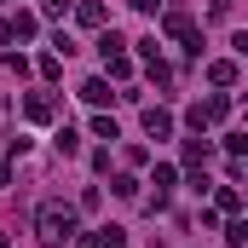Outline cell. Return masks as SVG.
Wrapping results in <instances>:
<instances>
[{
  "label": "cell",
  "mask_w": 248,
  "mask_h": 248,
  "mask_svg": "<svg viewBox=\"0 0 248 248\" xmlns=\"http://www.w3.org/2000/svg\"><path fill=\"white\" fill-rule=\"evenodd\" d=\"M144 133H150V139H168V133H173V116H168V110H144Z\"/></svg>",
  "instance_id": "7a4b0ae2"
},
{
  "label": "cell",
  "mask_w": 248,
  "mask_h": 248,
  "mask_svg": "<svg viewBox=\"0 0 248 248\" xmlns=\"http://www.w3.org/2000/svg\"><path fill=\"white\" fill-rule=\"evenodd\" d=\"M35 231H41V243L46 248H58L75 237V208H63V202H46L41 208V219H35Z\"/></svg>",
  "instance_id": "6da1fadb"
},
{
  "label": "cell",
  "mask_w": 248,
  "mask_h": 248,
  "mask_svg": "<svg viewBox=\"0 0 248 248\" xmlns=\"http://www.w3.org/2000/svg\"><path fill=\"white\" fill-rule=\"evenodd\" d=\"M81 98H87V104H104V98H110V87H104V81H87V87H81Z\"/></svg>",
  "instance_id": "ba28073f"
},
{
  "label": "cell",
  "mask_w": 248,
  "mask_h": 248,
  "mask_svg": "<svg viewBox=\"0 0 248 248\" xmlns=\"http://www.w3.org/2000/svg\"><path fill=\"white\" fill-rule=\"evenodd\" d=\"M122 46H127L122 35H116V29H104V41H98V52H104V58H110V52H122Z\"/></svg>",
  "instance_id": "30bf717a"
},
{
  "label": "cell",
  "mask_w": 248,
  "mask_h": 248,
  "mask_svg": "<svg viewBox=\"0 0 248 248\" xmlns=\"http://www.w3.org/2000/svg\"><path fill=\"white\" fill-rule=\"evenodd\" d=\"M208 81H214V87H231V81H237V63H231V58L208 63Z\"/></svg>",
  "instance_id": "3957f363"
},
{
  "label": "cell",
  "mask_w": 248,
  "mask_h": 248,
  "mask_svg": "<svg viewBox=\"0 0 248 248\" xmlns=\"http://www.w3.org/2000/svg\"><path fill=\"white\" fill-rule=\"evenodd\" d=\"M243 237H248V225H243V219H231V225H225V243H231V248H243Z\"/></svg>",
  "instance_id": "4fadbf2b"
},
{
  "label": "cell",
  "mask_w": 248,
  "mask_h": 248,
  "mask_svg": "<svg viewBox=\"0 0 248 248\" xmlns=\"http://www.w3.org/2000/svg\"><path fill=\"white\" fill-rule=\"evenodd\" d=\"M58 150H63V156H75V150H81V133H69V127H63V133H58Z\"/></svg>",
  "instance_id": "8fae6325"
},
{
  "label": "cell",
  "mask_w": 248,
  "mask_h": 248,
  "mask_svg": "<svg viewBox=\"0 0 248 248\" xmlns=\"http://www.w3.org/2000/svg\"><path fill=\"white\" fill-rule=\"evenodd\" d=\"M46 116H52V98L35 93V98H29V122H46Z\"/></svg>",
  "instance_id": "9c48e42d"
},
{
  "label": "cell",
  "mask_w": 248,
  "mask_h": 248,
  "mask_svg": "<svg viewBox=\"0 0 248 248\" xmlns=\"http://www.w3.org/2000/svg\"><path fill=\"white\" fill-rule=\"evenodd\" d=\"M168 35H179V41H190V17H185V12H168Z\"/></svg>",
  "instance_id": "52a82bcc"
},
{
  "label": "cell",
  "mask_w": 248,
  "mask_h": 248,
  "mask_svg": "<svg viewBox=\"0 0 248 248\" xmlns=\"http://www.w3.org/2000/svg\"><path fill=\"white\" fill-rule=\"evenodd\" d=\"M104 69H110L116 81H127V75H133V63H127V52H110V58H104Z\"/></svg>",
  "instance_id": "277c9868"
},
{
  "label": "cell",
  "mask_w": 248,
  "mask_h": 248,
  "mask_svg": "<svg viewBox=\"0 0 248 248\" xmlns=\"http://www.w3.org/2000/svg\"><path fill=\"white\" fill-rule=\"evenodd\" d=\"M208 156H214V150H208V139H190V144H185V162H190V168H196V162H208Z\"/></svg>",
  "instance_id": "8992f818"
},
{
  "label": "cell",
  "mask_w": 248,
  "mask_h": 248,
  "mask_svg": "<svg viewBox=\"0 0 248 248\" xmlns=\"http://www.w3.org/2000/svg\"><path fill=\"white\" fill-rule=\"evenodd\" d=\"M156 6H162V0H133V12H156Z\"/></svg>",
  "instance_id": "2e32d148"
},
{
  "label": "cell",
  "mask_w": 248,
  "mask_h": 248,
  "mask_svg": "<svg viewBox=\"0 0 248 248\" xmlns=\"http://www.w3.org/2000/svg\"><path fill=\"white\" fill-rule=\"evenodd\" d=\"M208 12H214V17H231V0H214Z\"/></svg>",
  "instance_id": "9a60e30c"
},
{
  "label": "cell",
  "mask_w": 248,
  "mask_h": 248,
  "mask_svg": "<svg viewBox=\"0 0 248 248\" xmlns=\"http://www.w3.org/2000/svg\"><path fill=\"white\" fill-rule=\"evenodd\" d=\"M69 12V0H46V17H63Z\"/></svg>",
  "instance_id": "5bb4252c"
},
{
  "label": "cell",
  "mask_w": 248,
  "mask_h": 248,
  "mask_svg": "<svg viewBox=\"0 0 248 248\" xmlns=\"http://www.w3.org/2000/svg\"><path fill=\"white\" fill-rule=\"evenodd\" d=\"M75 17H81V23H87V29H98V23H104V6H98V0H87V6H81V12H75Z\"/></svg>",
  "instance_id": "5b68a950"
},
{
  "label": "cell",
  "mask_w": 248,
  "mask_h": 248,
  "mask_svg": "<svg viewBox=\"0 0 248 248\" xmlns=\"http://www.w3.org/2000/svg\"><path fill=\"white\" fill-rule=\"evenodd\" d=\"M93 133H98V139H122V127L110 122V116H98V122H93Z\"/></svg>",
  "instance_id": "7c38bea8"
}]
</instances>
